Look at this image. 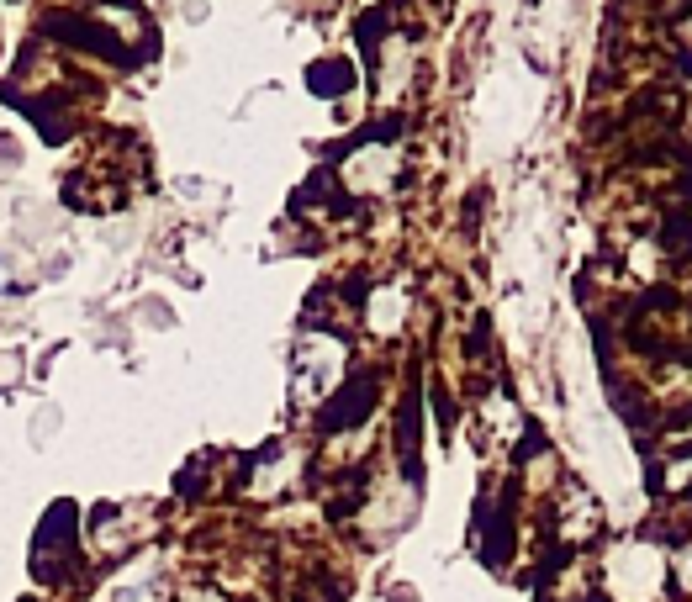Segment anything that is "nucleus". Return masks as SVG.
Segmentation results:
<instances>
[{"label":"nucleus","instance_id":"obj_1","mask_svg":"<svg viewBox=\"0 0 692 602\" xmlns=\"http://www.w3.org/2000/svg\"><path fill=\"white\" fill-rule=\"evenodd\" d=\"M344 69H349V64H317V69H312V90H323V96H333V90L344 85V80H339Z\"/></svg>","mask_w":692,"mask_h":602}]
</instances>
